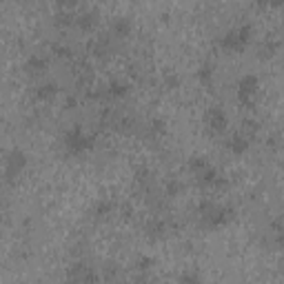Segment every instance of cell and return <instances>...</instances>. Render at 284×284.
I'll use <instances>...</instances> for the list:
<instances>
[{
    "label": "cell",
    "mask_w": 284,
    "mask_h": 284,
    "mask_svg": "<svg viewBox=\"0 0 284 284\" xmlns=\"http://www.w3.org/2000/svg\"><path fill=\"white\" fill-rule=\"evenodd\" d=\"M22 167H25V155H22L20 151H13V153L9 155V160H7V173L9 176H16Z\"/></svg>",
    "instance_id": "3"
},
{
    "label": "cell",
    "mask_w": 284,
    "mask_h": 284,
    "mask_svg": "<svg viewBox=\"0 0 284 284\" xmlns=\"http://www.w3.org/2000/svg\"><path fill=\"white\" fill-rule=\"evenodd\" d=\"M67 144H69L71 151H78V149H84V146H87V140L80 138V131H73V134H69Z\"/></svg>",
    "instance_id": "5"
},
{
    "label": "cell",
    "mask_w": 284,
    "mask_h": 284,
    "mask_svg": "<svg viewBox=\"0 0 284 284\" xmlns=\"http://www.w3.org/2000/svg\"><path fill=\"white\" fill-rule=\"evenodd\" d=\"M255 91H258V78H255V75H244V78L240 80V91H238L240 100L249 102L251 98L255 96Z\"/></svg>",
    "instance_id": "2"
},
{
    "label": "cell",
    "mask_w": 284,
    "mask_h": 284,
    "mask_svg": "<svg viewBox=\"0 0 284 284\" xmlns=\"http://www.w3.org/2000/svg\"><path fill=\"white\" fill-rule=\"evenodd\" d=\"M249 34H251L249 27H242V29H238V31H231L224 40V47L226 49H242V47L249 42Z\"/></svg>",
    "instance_id": "1"
},
{
    "label": "cell",
    "mask_w": 284,
    "mask_h": 284,
    "mask_svg": "<svg viewBox=\"0 0 284 284\" xmlns=\"http://www.w3.org/2000/svg\"><path fill=\"white\" fill-rule=\"evenodd\" d=\"M207 120H209L211 127H215V129H224V125H226V116L220 111V109H211Z\"/></svg>",
    "instance_id": "4"
}]
</instances>
